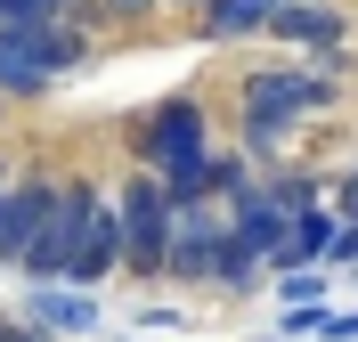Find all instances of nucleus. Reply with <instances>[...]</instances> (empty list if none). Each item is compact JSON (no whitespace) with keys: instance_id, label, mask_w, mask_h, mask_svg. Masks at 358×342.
<instances>
[{"instance_id":"f257e3e1","label":"nucleus","mask_w":358,"mask_h":342,"mask_svg":"<svg viewBox=\"0 0 358 342\" xmlns=\"http://www.w3.org/2000/svg\"><path fill=\"white\" fill-rule=\"evenodd\" d=\"M82 57H90V41L73 33V24H57V17L0 24V90H17V98L49 90V82H57V73H73Z\"/></svg>"},{"instance_id":"f03ea898","label":"nucleus","mask_w":358,"mask_h":342,"mask_svg":"<svg viewBox=\"0 0 358 342\" xmlns=\"http://www.w3.org/2000/svg\"><path fill=\"white\" fill-rule=\"evenodd\" d=\"M326 98H334V90H326L317 73H252V82H245V131L268 147L293 114H317Z\"/></svg>"},{"instance_id":"7ed1b4c3","label":"nucleus","mask_w":358,"mask_h":342,"mask_svg":"<svg viewBox=\"0 0 358 342\" xmlns=\"http://www.w3.org/2000/svg\"><path fill=\"white\" fill-rule=\"evenodd\" d=\"M114 228H122V252H131L138 269H163V236H171V196H163L155 180H131V187H122V212H114Z\"/></svg>"},{"instance_id":"20e7f679","label":"nucleus","mask_w":358,"mask_h":342,"mask_svg":"<svg viewBox=\"0 0 358 342\" xmlns=\"http://www.w3.org/2000/svg\"><path fill=\"white\" fill-rule=\"evenodd\" d=\"M98 204L90 187H57L49 196V212H41V236L24 245V269L33 277H66V261H73V236H82V212Z\"/></svg>"},{"instance_id":"39448f33","label":"nucleus","mask_w":358,"mask_h":342,"mask_svg":"<svg viewBox=\"0 0 358 342\" xmlns=\"http://www.w3.org/2000/svg\"><path fill=\"white\" fill-rule=\"evenodd\" d=\"M49 196H57V187H41V180L0 187V261H24V245L41 236V212H49Z\"/></svg>"},{"instance_id":"423d86ee","label":"nucleus","mask_w":358,"mask_h":342,"mask_svg":"<svg viewBox=\"0 0 358 342\" xmlns=\"http://www.w3.org/2000/svg\"><path fill=\"white\" fill-rule=\"evenodd\" d=\"M114 261H122V228H114V212H106V204H90V212H82V236H73L66 277H82V285H90V277H106Z\"/></svg>"},{"instance_id":"0eeeda50","label":"nucleus","mask_w":358,"mask_h":342,"mask_svg":"<svg viewBox=\"0 0 358 342\" xmlns=\"http://www.w3.org/2000/svg\"><path fill=\"white\" fill-rule=\"evenodd\" d=\"M268 33H277V41H301V49H334L342 17L317 8V0H277V8H268Z\"/></svg>"},{"instance_id":"6e6552de","label":"nucleus","mask_w":358,"mask_h":342,"mask_svg":"<svg viewBox=\"0 0 358 342\" xmlns=\"http://www.w3.org/2000/svg\"><path fill=\"white\" fill-rule=\"evenodd\" d=\"M277 0H203V33H261Z\"/></svg>"},{"instance_id":"1a4fd4ad","label":"nucleus","mask_w":358,"mask_h":342,"mask_svg":"<svg viewBox=\"0 0 358 342\" xmlns=\"http://www.w3.org/2000/svg\"><path fill=\"white\" fill-rule=\"evenodd\" d=\"M310 252H334V220H326V212H301V220L285 228L277 261H310Z\"/></svg>"},{"instance_id":"9d476101","label":"nucleus","mask_w":358,"mask_h":342,"mask_svg":"<svg viewBox=\"0 0 358 342\" xmlns=\"http://www.w3.org/2000/svg\"><path fill=\"white\" fill-rule=\"evenodd\" d=\"M90 318H98V310H90L82 294H41V326H73V334H82Z\"/></svg>"},{"instance_id":"9b49d317","label":"nucleus","mask_w":358,"mask_h":342,"mask_svg":"<svg viewBox=\"0 0 358 342\" xmlns=\"http://www.w3.org/2000/svg\"><path fill=\"white\" fill-rule=\"evenodd\" d=\"M82 0H0V24H33V17H73Z\"/></svg>"},{"instance_id":"f8f14e48","label":"nucleus","mask_w":358,"mask_h":342,"mask_svg":"<svg viewBox=\"0 0 358 342\" xmlns=\"http://www.w3.org/2000/svg\"><path fill=\"white\" fill-rule=\"evenodd\" d=\"M98 8H106V17H147L155 0H98Z\"/></svg>"},{"instance_id":"ddd939ff","label":"nucleus","mask_w":358,"mask_h":342,"mask_svg":"<svg viewBox=\"0 0 358 342\" xmlns=\"http://www.w3.org/2000/svg\"><path fill=\"white\" fill-rule=\"evenodd\" d=\"M0 342H33V334H24V326H0Z\"/></svg>"},{"instance_id":"4468645a","label":"nucleus","mask_w":358,"mask_h":342,"mask_svg":"<svg viewBox=\"0 0 358 342\" xmlns=\"http://www.w3.org/2000/svg\"><path fill=\"white\" fill-rule=\"evenodd\" d=\"M342 204H350V212H358V171H350V187H342Z\"/></svg>"},{"instance_id":"2eb2a0df","label":"nucleus","mask_w":358,"mask_h":342,"mask_svg":"<svg viewBox=\"0 0 358 342\" xmlns=\"http://www.w3.org/2000/svg\"><path fill=\"white\" fill-rule=\"evenodd\" d=\"M187 8H203V0H187Z\"/></svg>"},{"instance_id":"dca6fc26","label":"nucleus","mask_w":358,"mask_h":342,"mask_svg":"<svg viewBox=\"0 0 358 342\" xmlns=\"http://www.w3.org/2000/svg\"><path fill=\"white\" fill-rule=\"evenodd\" d=\"M0 187H8V171H0Z\"/></svg>"}]
</instances>
